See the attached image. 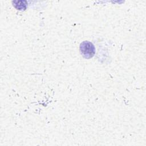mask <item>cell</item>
Returning <instances> with one entry per match:
<instances>
[{"mask_svg":"<svg viewBox=\"0 0 146 146\" xmlns=\"http://www.w3.org/2000/svg\"><path fill=\"white\" fill-rule=\"evenodd\" d=\"M80 51L84 58L90 59L95 55V48L91 42L89 41H83L80 45Z\"/></svg>","mask_w":146,"mask_h":146,"instance_id":"1","label":"cell"},{"mask_svg":"<svg viewBox=\"0 0 146 146\" xmlns=\"http://www.w3.org/2000/svg\"><path fill=\"white\" fill-rule=\"evenodd\" d=\"M13 3V6L19 10H25L27 7V2L25 1H16Z\"/></svg>","mask_w":146,"mask_h":146,"instance_id":"2","label":"cell"}]
</instances>
